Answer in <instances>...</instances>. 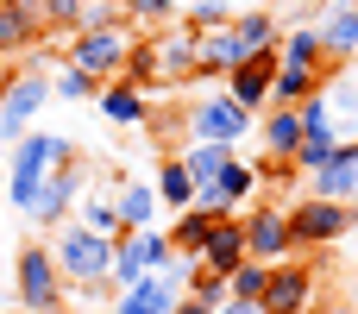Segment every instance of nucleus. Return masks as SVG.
<instances>
[{
	"instance_id": "obj_33",
	"label": "nucleus",
	"mask_w": 358,
	"mask_h": 314,
	"mask_svg": "<svg viewBox=\"0 0 358 314\" xmlns=\"http://www.w3.org/2000/svg\"><path fill=\"white\" fill-rule=\"evenodd\" d=\"M176 25L201 38V31H227V25H233V13H227V0H189V6L176 13Z\"/></svg>"
},
{
	"instance_id": "obj_4",
	"label": "nucleus",
	"mask_w": 358,
	"mask_h": 314,
	"mask_svg": "<svg viewBox=\"0 0 358 314\" xmlns=\"http://www.w3.org/2000/svg\"><path fill=\"white\" fill-rule=\"evenodd\" d=\"M283 214H289V252H296V258H315V252L340 245V239L358 227V208H346V201H321V195H296Z\"/></svg>"
},
{
	"instance_id": "obj_23",
	"label": "nucleus",
	"mask_w": 358,
	"mask_h": 314,
	"mask_svg": "<svg viewBox=\"0 0 358 314\" xmlns=\"http://www.w3.org/2000/svg\"><path fill=\"white\" fill-rule=\"evenodd\" d=\"M208 227H214L208 214L182 208V214L170 220V233H164V239H170V258H176V264H195V258H201V245H208Z\"/></svg>"
},
{
	"instance_id": "obj_12",
	"label": "nucleus",
	"mask_w": 358,
	"mask_h": 314,
	"mask_svg": "<svg viewBox=\"0 0 358 314\" xmlns=\"http://www.w3.org/2000/svg\"><path fill=\"white\" fill-rule=\"evenodd\" d=\"M145 44H151L157 88H182V82H195V76H201V69H195V31H182V25H164V31H151Z\"/></svg>"
},
{
	"instance_id": "obj_27",
	"label": "nucleus",
	"mask_w": 358,
	"mask_h": 314,
	"mask_svg": "<svg viewBox=\"0 0 358 314\" xmlns=\"http://www.w3.org/2000/svg\"><path fill=\"white\" fill-rule=\"evenodd\" d=\"M233 38L258 57V50H277V38H283V25H277V13H264V6H252V13H233Z\"/></svg>"
},
{
	"instance_id": "obj_21",
	"label": "nucleus",
	"mask_w": 358,
	"mask_h": 314,
	"mask_svg": "<svg viewBox=\"0 0 358 314\" xmlns=\"http://www.w3.org/2000/svg\"><path fill=\"white\" fill-rule=\"evenodd\" d=\"M94 107H101V120H107V126H145V120H151V101H145V94H132L126 82H101Z\"/></svg>"
},
{
	"instance_id": "obj_16",
	"label": "nucleus",
	"mask_w": 358,
	"mask_h": 314,
	"mask_svg": "<svg viewBox=\"0 0 358 314\" xmlns=\"http://www.w3.org/2000/svg\"><path fill=\"white\" fill-rule=\"evenodd\" d=\"M195 264H201V271H214V277H233V271L245 264V227H239V214L208 227V245H201V258H195Z\"/></svg>"
},
{
	"instance_id": "obj_14",
	"label": "nucleus",
	"mask_w": 358,
	"mask_h": 314,
	"mask_svg": "<svg viewBox=\"0 0 358 314\" xmlns=\"http://www.w3.org/2000/svg\"><path fill=\"white\" fill-rule=\"evenodd\" d=\"M302 195H321V201H346V208H358V138H340V151L327 157V170L308 176Z\"/></svg>"
},
{
	"instance_id": "obj_31",
	"label": "nucleus",
	"mask_w": 358,
	"mask_h": 314,
	"mask_svg": "<svg viewBox=\"0 0 358 314\" xmlns=\"http://www.w3.org/2000/svg\"><path fill=\"white\" fill-rule=\"evenodd\" d=\"M214 189H220V195H227V208L239 214V208H245V201H252V195H258L264 183H258V164H245V157H233V164L220 170V183H214Z\"/></svg>"
},
{
	"instance_id": "obj_42",
	"label": "nucleus",
	"mask_w": 358,
	"mask_h": 314,
	"mask_svg": "<svg viewBox=\"0 0 358 314\" xmlns=\"http://www.w3.org/2000/svg\"><path fill=\"white\" fill-rule=\"evenodd\" d=\"M82 6H107V13H120V0H82Z\"/></svg>"
},
{
	"instance_id": "obj_11",
	"label": "nucleus",
	"mask_w": 358,
	"mask_h": 314,
	"mask_svg": "<svg viewBox=\"0 0 358 314\" xmlns=\"http://www.w3.org/2000/svg\"><path fill=\"white\" fill-rule=\"evenodd\" d=\"M239 227H245V258H258V264L296 258V252H289V214H283L277 201L258 195V208H239Z\"/></svg>"
},
{
	"instance_id": "obj_32",
	"label": "nucleus",
	"mask_w": 358,
	"mask_h": 314,
	"mask_svg": "<svg viewBox=\"0 0 358 314\" xmlns=\"http://www.w3.org/2000/svg\"><path fill=\"white\" fill-rule=\"evenodd\" d=\"M113 82H126V88H132V94H145V101H157V94H164V88H157V69H151V44H145V38L132 44V57H126V69H120Z\"/></svg>"
},
{
	"instance_id": "obj_18",
	"label": "nucleus",
	"mask_w": 358,
	"mask_h": 314,
	"mask_svg": "<svg viewBox=\"0 0 358 314\" xmlns=\"http://www.w3.org/2000/svg\"><path fill=\"white\" fill-rule=\"evenodd\" d=\"M176 283L170 277H145V283H132V290H120L113 302H107V314H170L176 308Z\"/></svg>"
},
{
	"instance_id": "obj_3",
	"label": "nucleus",
	"mask_w": 358,
	"mask_h": 314,
	"mask_svg": "<svg viewBox=\"0 0 358 314\" xmlns=\"http://www.w3.org/2000/svg\"><path fill=\"white\" fill-rule=\"evenodd\" d=\"M57 164H76V145H69V138H50V132H38V126H31V132L6 151V201L25 214V208H31V195H38V183H44Z\"/></svg>"
},
{
	"instance_id": "obj_9",
	"label": "nucleus",
	"mask_w": 358,
	"mask_h": 314,
	"mask_svg": "<svg viewBox=\"0 0 358 314\" xmlns=\"http://www.w3.org/2000/svg\"><path fill=\"white\" fill-rule=\"evenodd\" d=\"M176 258H170V239L151 227V233H120L113 239V271H107V283H113V296L120 290H132V283H145V277H164Z\"/></svg>"
},
{
	"instance_id": "obj_10",
	"label": "nucleus",
	"mask_w": 358,
	"mask_h": 314,
	"mask_svg": "<svg viewBox=\"0 0 358 314\" xmlns=\"http://www.w3.org/2000/svg\"><path fill=\"white\" fill-rule=\"evenodd\" d=\"M315 296H321V277H315V264L308 258H283V264H271V283H264V314H308L315 308Z\"/></svg>"
},
{
	"instance_id": "obj_8",
	"label": "nucleus",
	"mask_w": 358,
	"mask_h": 314,
	"mask_svg": "<svg viewBox=\"0 0 358 314\" xmlns=\"http://www.w3.org/2000/svg\"><path fill=\"white\" fill-rule=\"evenodd\" d=\"M44 101H50V69L31 57V63H19L13 88L0 94V151H13V145L31 132V120L44 113Z\"/></svg>"
},
{
	"instance_id": "obj_35",
	"label": "nucleus",
	"mask_w": 358,
	"mask_h": 314,
	"mask_svg": "<svg viewBox=\"0 0 358 314\" xmlns=\"http://www.w3.org/2000/svg\"><path fill=\"white\" fill-rule=\"evenodd\" d=\"M264 283H271V264L245 258V264L227 277V296H233V302H264Z\"/></svg>"
},
{
	"instance_id": "obj_6",
	"label": "nucleus",
	"mask_w": 358,
	"mask_h": 314,
	"mask_svg": "<svg viewBox=\"0 0 358 314\" xmlns=\"http://www.w3.org/2000/svg\"><path fill=\"white\" fill-rule=\"evenodd\" d=\"M252 132H258V113H245L227 88H208L189 101V145H233L239 151V138H252Z\"/></svg>"
},
{
	"instance_id": "obj_7",
	"label": "nucleus",
	"mask_w": 358,
	"mask_h": 314,
	"mask_svg": "<svg viewBox=\"0 0 358 314\" xmlns=\"http://www.w3.org/2000/svg\"><path fill=\"white\" fill-rule=\"evenodd\" d=\"M94 189V164H57L44 183H38V195H31V208H25V220L38 227V233H57V220L69 227V214H76V201Z\"/></svg>"
},
{
	"instance_id": "obj_24",
	"label": "nucleus",
	"mask_w": 358,
	"mask_h": 314,
	"mask_svg": "<svg viewBox=\"0 0 358 314\" xmlns=\"http://www.w3.org/2000/svg\"><path fill=\"white\" fill-rule=\"evenodd\" d=\"M327 88V69H283L277 63V82H271V107H302L308 94Z\"/></svg>"
},
{
	"instance_id": "obj_44",
	"label": "nucleus",
	"mask_w": 358,
	"mask_h": 314,
	"mask_svg": "<svg viewBox=\"0 0 358 314\" xmlns=\"http://www.w3.org/2000/svg\"><path fill=\"white\" fill-rule=\"evenodd\" d=\"M0 314H6V290H0Z\"/></svg>"
},
{
	"instance_id": "obj_38",
	"label": "nucleus",
	"mask_w": 358,
	"mask_h": 314,
	"mask_svg": "<svg viewBox=\"0 0 358 314\" xmlns=\"http://www.w3.org/2000/svg\"><path fill=\"white\" fill-rule=\"evenodd\" d=\"M126 183H132V170H126V164H94V189H101V195H120Z\"/></svg>"
},
{
	"instance_id": "obj_22",
	"label": "nucleus",
	"mask_w": 358,
	"mask_h": 314,
	"mask_svg": "<svg viewBox=\"0 0 358 314\" xmlns=\"http://www.w3.org/2000/svg\"><path fill=\"white\" fill-rule=\"evenodd\" d=\"M277 63H283V69H321V63H327L321 31H315V25H289V31L277 38Z\"/></svg>"
},
{
	"instance_id": "obj_37",
	"label": "nucleus",
	"mask_w": 358,
	"mask_h": 314,
	"mask_svg": "<svg viewBox=\"0 0 358 314\" xmlns=\"http://www.w3.org/2000/svg\"><path fill=\"white\" fill-rule=\"evenodd\" d=\"M50 94H57V101H94V94H101V82H88L82 69H69V63H63V69H50Z\"/></svg>"
},
{
	"instance_id": "obj_28",
	"label": "nucleus",
	"mask_w": 358,
	"mask_h": 314,
	"mask_svg": "<svg viewBox=\"0 0 358 314\" xmlns=\"http://www.w3.org/2000/svg\"><path fill=\"white\" fill-rule=\"evenodd\" d=\"M233 157H239L233 145H182V170H189V183H195V189L220 183V170H227Z\"/></svg>"
},
{
	"instance_id": "obj_29",
	"label": "nucleus",
	"mask_w": 358,
	"mask_h": 314,
	"mask_svg": "<svg viewBox=\"0 0 358 314\" xmlns=\"http://www.w3.org/2000/svg\"><path fill=\"white\" fill-rule=\"evenodd\" d=\"M76 227H88V233H101V239H120V214H113V195H101V189H88L82 201H76V214H69Z\"/></svg>"
},
{
	"instance_id": "obj_40",
	"label": "nucleus",
	"mask_w": 358,
	"mask_h": 314,
	"mask_svg": "<svg viewBox=\"0 0 358 314\" xmlns=\"http://www.w3.org/2000/svg\"><path fill=\"white\" fill-rule=\"evenodd\" d=\"M214 314H264V308H258V302H233V296H227V302H220Z\"/></svg>"
},
{
	"instance_id": "obj_17",
	"label": "nucleus",
	"mask_w": 358,
	"mask_h": 314,
	"mask_svg": "<svg viewBox=\"0 0 358 314\" xmlns=\"http://www.w3.org/2000/svg\"><path fill=\"white\" fill-rule=\"evenodd\" d=\"M245 57H252V50L233 38V25H227V31H201V38H195V69H201L208 82H227Z\"/></svg>"
},
{
	"instance_id": "obj_26",
	"label": "nucleus",
	"mask_w": 358,
	"mask_h": 314,
	"mask_svg": "<svg viewBox=\"0 0 358 314\" xmlns=\"http://www.w3.org/2000/svg\"><path fill=\"white\" fill-rule=\"evenodd\" d=\"M315 31H321V50H327V57H340V63L358 57V13H352V6H334Z\"/></svg>"
},
{
	"instance_id": "obj_46",
	"label": "nucleus",
	"mask_w": 358,
	"mask_h": 314,
	"mask_svg": "<svg viewBox=\"0 0 358 314\" xmlns=\"http://www.w3.org/2000/svg\"><path fill=\"white\" fill-rule=\"evenodd\" d=\"M308 314H321V308H308Z\"/></svg>"
},
{
	"instance_id": "obj_5",
	"label": "nucleus",
	"mask_w": 358,
	"mask_h": 314,
	"mask_svg": "<svg viewBox=\"0 0 358 314\" xmlns=\"http://www.w3.org/2000/svg\"><path fill=\"white\" fill-rule=\"evenodd\" d=\"M13 302H19V314H63L69 308V283L57 277V258H50L44 239L19 245V258H13Z\"/></svg>"
},
{
	"instance_id": "obj_36",
	"label": "nucleus",
	"mask_w": 358,
	"mask_h": 314,
	"mask_svg": "<svg viewBox=\"0 0 358 314\" xmlns=\"http://www.w3.org/2000/svg\"><path fill=\"white\" fill-rule=\"evenodd\" d=\"M38 6H44V31L50 38H76L82 31V13H88L82 0H38Z\"/></svg>"
},
{
	"instance_id": "obj_13",
	"label": "nucleus",
	"mask_w": 358,
	"mask_h": 314,
	"mask_svg": "<svg viewBox=\"0 0 358 314\" xmlns=\"http://www.w3.org/2000/svg\"><path fill=\"white\" fill-rule=\"evenodd\" d=\"M44 6L38 0H0V63H19L44 44Z\"/></svg>"
},
{
	"instance_id": "obj_47",
	"label": "nucleus",
	"mask_w": 358,
	"mask_h": 314,
	"mask_svg": "<svg viewBox=\"0 0 358 314\" xmlns=\"http://www.w3.org/2000/svg\"><path fill=\"white\" fill-rule=\"evenodd\" d=\"M352 13H358V0H352Z\"/></svg>"
},
{
	"instance_id": "obj_2",
	"label": "nucleus",
	"mask_w": 358,
	"mask_h": 314,
	"mask_svg": "<svg viewBox=\"0 0 358 314\" xmlns=\"http://www.w3.org/2000/svg\"><path fill=\"white\" fill-rule=\"evenodd\" d=\"M132 44H138V31L113 13V19H101V25H82L76 38H63V63H69V69H82L88 82H113V76L126 69Z\"/></svg>"
},
{
	"instance_id": "obj_20",
	"label": "nucleus",
	"mask_w": 358,
	"mask_h": 314,
	"mask_svg": "<svg viewBox=\"0 0 358 314\" xmlns=\"http://www.w3.org/2000/svg\"><path fill=\"white\" fill-rule=\"evenodd\" d=\"M113 214H120V233H151V227H157V189L132 176V183L113 195Z\"/></svg>"
},
{
	"instance_id": "obj_25",
	"label": "nucleus",
	"mask_w": 358,
	"mask_h": 314,
	"mask_svg": "<svg viewBox=\"0 0 358 314\" xmlns=\"http://www.w3.org/2000/svg\"><path fill=\"white\" fill-rule=\"evenodd\" d=\"M151 189H157V208H170V214H182V208L195 201V183H189L182 157H157V176H151Z\"/></svg>"
},
{
	"instance_id": "obj_34",
	"label": "nucleus",
	"mask_w": 358,
	"mask_h": 314,
	"mask_svg": "<svg viewBox=\"0 0 358 314\" xmlns=\"http://www.w3.org/2000/svg\"><path fill=\"white\" fill-rule=\"evenodd\" d=\"M176 0H120V19L126 25H151V31H164V25H176Z\"/></svg>"
},
{
	"instance_id": "obj_15",
	"label": "nucleus",
	"mask_w": 358,
	"mask_h": 314,
	"mask_svg": "<svg viewBox=\"0 0 358 314\" xmlns=\"http://www.w3.org/2000/svg\"><path fill=\"white\" fill-rule=\"evenodd\" d=\"M271 82H277V50H258V57H245L220 88H227L245 113H264V107H271Z\"/></svg>"
},
{
	"instance_id": "obj_45",
	"label": "nucleus",
	"mask_w": 358,
	"mask_h": 314,
	"mask_svg": "<svg viewBox=\"0 0 358 314\" xmlns=\"http://www.w3.org/2000/svg\"><path fill=\"white\" fill-rule=\"evenodd\" d=\"M176 6H189V0H176Z\"/></svg>"
},
{
	"instance_id": "obj_19",
	"label": "nucleus",
	"mask_w": 358,
	"mask_h": 314,
	"mask_svg": "<svg viewBox=\"0 0 358 314\" xmlns=\"http://www.w3.org/2000/svg\"><path fill=\"white\" fill-rule=\"evenodd\" d=\"M258 138H264V157H296V145H302V107H264L258 113Z\"/></svg>"
},
{
	"instance_id": "obj_30",
	"label": "nucleus",
	"mask_w": 358,
	"mask_h": 314,
	"mask_svg": "<svg viewBox=\"0 0 358 314\" xmlns=\"http://www.w3.org/2000/svg\"><path fill=\"white\" fill-rule=\"evenodd\" d=\"M334 151H340V126H315V132H302V145H296V157H289V164L315 176V170H327V157H334Z\"/></svg>"
},
{
	"instance_id": "obj_1",
	"label": "nucleus",
	"mask_w": 358,
	"mask_h": 314,
	"mask_svg": "<svg viewBox=\"0 0 358 314\" xmlns=\"http://www.w3.org/2000/svg\"><path fill=\"white\" fill-rule=\"evenodd\" d=\"M50 258H57V277L69 283V296H107V271H113V239L88 233V227H57V239H44Z\"/></svg>"
},
{
	"instance_id": "obj_39",
	"label": "nucleus",
	"mask_w": 358,
	"mask_h": 314,
	"mask_svg": "<svg viewBox=\"0 0 358 314\" xmlns=\"http://www.w3.org/2000/svg\"><path fill=\"white\" fill-rule=\"evenodd\" d=\"M170 314H214V308H208V302H195V296H176V308H170Z\"/></svg>"
},
{
	"instance_id": "obj_43",
	"label": "nucleus",
	"mask_w": 358,
	"mask_h": 314,
	"mask_svg": "<svg viewBox=\"0 0 358 314\" xmlns=\"http://www.w3.org/2000/svg\"><path fill=\"white\" fill-rule=\"evenodd\" d=\"M0 176H6V151H0Z\"/></svg>"
},
{
	"instance_id": "obj_41",
	"label": "nucleus",
	"mask_w": 358,
	"mask_h": 314,
	"mask_svg": "<svg viewBox=\"0 0 358 314\" xmlns=\"http://www.w3.org/2000/svg\"><path fill=\"white\" fill-rule=\"evenodd\" d=\"M13 76H19V63H0V94L13 88Z\"/></svg>"
}]
</instances>
